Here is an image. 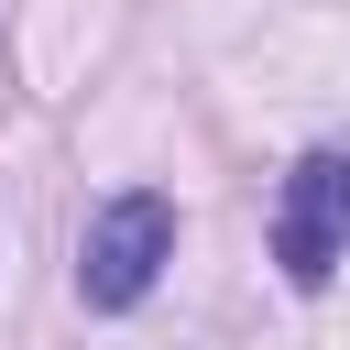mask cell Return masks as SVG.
<instances>
[{
  "label": "cell",
  "instance_id": "cell-1",
  "mask_svg": "<svg viewBox=\"0 0 350 350\" xmlns=\"http://www.w3.org/2000/svg\"><path fill=\"white\" fill-rule=\"evenodd\" d=\"M164 252H175V208L131 186V197H109V208L88 219V241H77V295H88V306H142L153 273H164Z\"/></svg>",
  "mask_w": 350,
  "mask_h": 350
},
{
  "label": "cell",
  "instance_id": "cell-2",
  "mask_svg": "<svg viewBox=\"0 0 350 350\" xmlns=\"http://www.w3.org/2000/svg\"><path fill=\"white\" fill-rule=\"evenodd\" d=\"M350 252V153H306L284 175V208H273V262L295 284H328Z\"/></svg>",
  "mask_w": 350,
  "mask_h": 350
}]
</instances>
